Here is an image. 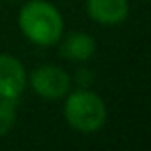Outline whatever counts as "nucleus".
Segmentation results:
<instances>
[{
    "mask_svg": "<svg viewBox=\"0 0 151 151\" xmlns=\"http://www.w3.org/2000/svg\"><path fill=\"white\" fill-rule=\"evenodd\" d=\"M16 23L23 37L39 48L55 46L64 36V16L50 0H27L18 11Z\"/></svg>",
    "mask_w": 151,
    "mask_h": 151,
    "instance_id": "obj_1",
    "label": "nucleus"
},
{
    "mask_svg": "<svg viewBox=\"0 0 151 151\" xmlns=\"http://www.w3.org/2000/svg\"><path fill=\"white\" fill-rule=\"evenodd\" d=\"M62 116L68 126L78 133H96L109 119V109L105 100L89 87L71 89L64 98Z\"/></svg>",
    "mask_w": 151,
    "mask_h": 151,
    "instance_id": "obj_2",
    "label": "nucleus"
},
{
    "mask_svg": "<svg viewBox=\"0 0 151 151\" xmlns=\"http://www.w3.org/2000/svg\"><path fill=\"white\" fill-rule=\"evenodd\" d=\"M27 87L41 100L59 101L73 89V78L62 66L41 64L29 73Z\"/></svg>",
    "mask_w": 151,
    "mask_h": 151,
    "instance_id": "obj_3",
    "label": "nucleus"
},
{
    "mask_svg": "<svg viewBox=\"0 0 151 151\" xmlns=\"http://www.w3.org/2000/svg\"><path fill=\"white\" fill-rule=\"evenodd\" d=\"M27 77L25 64L18 57L0 53V98L18 101L27 89Z\"/></svg>",
    "mask_w": 151,
    "mask_h": 151,
    "instance_id": "obj_4",
    "label": "nucleus"
},
{
    "mask_svg": "<svg viewBox=\"0 0 151 151\" xmlns=\"http://www.w3.org/2000/svg\"><path fill=\"white\" fill-rule=\"evenodd\" d=\"M86 13L89 20L101 27H117L130 14L128 0H86Z\"/></svg>",
    "mask_w": 151,
    "mask_h": 151,
    "instance_id": "obj_5",
    "label": "nucleus"
},
{
    "mask_svg": "<svg viewBox=\"0 0 151 151\" xmlns=\"http://www.w3.org/2000/svg\"><path fill=\"white\" fill-rule=\"evenodd\" d=\"M57 45L62 59L77 64H84L91 60L96 53V39L84 30H73L64 34Z\"/></svg>",
    "mask_w": 151,
    "mask_h": 151,
    "instance_id": "obj_6",
    "label": "nucleus"
},
{
    "mask_svg": "<svg viewBox=\"0 0 151 151\" xmlns=\"http://www.w3.org/2000/svg\"><path fill=\"white\" fill-rule=\"evenodd\" d=\"M16 124V101L0 98V137L7 135Z\"/></svg>",
    "mask_w": 151,
    "mask_h": 151,
    "instance_id": "obj_7",
    "label": "nucleus"
},
{
    "mask_svg": "<svg viewBox=\"0 0 151 151\" xmlns=\"http://www.w3.org/2000/svg\"><path fill=\"white\" fill-rule=\"evenodd\" d=\"M71 78H73V82H77L78 87H89V84L94 80V75H93L91 69L80 68L77 73H75V77H71Z\"/></svg>",
    "mask_w": 151,
    "mask_h": 151,
    "instance_id": "obj_8",
    "label": "nucleus"
}]
</instances>
